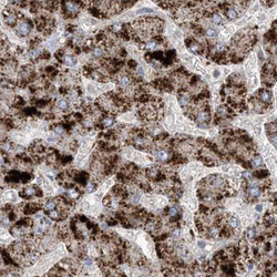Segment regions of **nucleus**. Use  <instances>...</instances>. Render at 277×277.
I'll use <instances>...</instances> for the list:
<instances>
[{
  "label": "nucleus",
  "instance_id": "f257e3e1",
  "mask_svg": "<svg viewBox=\"0 0 277 277\" xmlns=\"http://www.w3.org/2000/svg\"><path fill=\"white\" fill-rule=\"evenodd\" d=\"M63 10L69 17H73L80 11V2L77 0H63Z\"/></svg>",
  "mask_w": 277,
  "mask_h": 277
},
{
  "label": "nucleus",
  "instance_id": "f03ea898",
  "mask_svg": "<svg viewBox=\"0 0 277 277\" xmlns=\"http://www.w3.org/2000/svg\"><path fill=\"white\" fill-rule=\"evenodd\" d=\"M31 28H32V24L29 20H23V21L18 23V26H17V32H18L21 37L27 36V35H29L30 31H31Z\"/></svg>",
  "mask_w": 277,
  "mask_h": 277
},
{
  "label": "nucleus",
  "instance_id": "7ed1b4c3",
  "mask_svg": "<svg viewBox=\"0 0 277 277\" xmlns=\"http://www.w3.org/2000/svg\"><path fill=\"white\" fill-rule=\"evenodd\" d=\"M259 100L262 101L263 103H271L273 100V94L272 92L269 90H266V89H263V90L259 91V94H258Z\"/></svg>",
  "mask_w": 277,
  "mask_h": 277
},
{
  "label": "nucleus",
  "instance_id": "20e7f679",
  "mask_svg": "<svg viewBox=\"0 0 277 277\" xmlns=\"http://www.w3.org/2000/svg\"><path fill=\"white\" fill-rule=\"evenodd\" d=\"M209 119H211V117H209V112L204 111V110L199 112L197 115H196V121L199 123H207L209 121Z\"/></svg>",
  "mask_w": 277,
  "mask_h": 277
},
{
  "label": "nucleus",
  "instance_id": "39448f33",
  "mask_svg": "<svg viewBox=\"0 0 277 277\" xmlns=\"http://www.w3.org/2000/svg\"><path fill=\"white\" fill-rule=\"evenodd\" d=\"M187 47H189V50L191 51V52H193V53H199V52H201V50H202V45H201L199 42H196V41H194V40L189 41Z\"/></svg>",
  "mask_w": 277,
  "mask_h": 277
},
{
  "label": "nucleus",
  "instance_id": "423d86ee",
  "mask_svg": "<svg viewBox=\"0 0 277 277\" xmlns=\"http://www.w3.org/2000/svg\"><path fill=\"white\" fill-rule=\"evenodd\" d=\"M190 102H191V98H190V96H189V94H186V93L181 94V96H180V98H178V103H180V105H181V106H183V108L189 106Z\"/></svg>",
  "mask_w": 277,
  "mask_h": 277
},
{
  "label": "nucleus",
  "instance_id": "0eeeda50",
  "mask_svg": "<svg viewBox=\"0 0 277 277\" xmlns=\"http://www.w3.org/2000/svg\"><path fill=\"white\" fill-rule=\"evenodd\" d=\"M225 14H226L227 18L231 19V20H235L238 17V12L235 10V8H232V7H228L225 9Z\"/></svg>",
  "mask_w": 277,
  "mask_h": 277
},
{
  "label": "nucleus",
  "instance_id": "6e6552de",
  "mask_svg": "<svg viewBox=\"0 0 277 277\" xmlns=\"http://www.w3.org/2000/svg\"><path fill=\"white\" fill-rule=\"evenodd\" d=\"M247 193L253 197H257L260 194V190H259V187L257 185H250L248 189H247Z\"/></svg>",
  "mask_w": 277,
  "mask_h": 277
},
{
  "label": "nucleus",
  "instance_id": "1a4fd4ad",
  "mask_svg": "<svg viewBox=\"0 0 277 277\" xmlns=\"http://www.w3.org/2000/svg\"><path fill=\"white\" fill-rule=\"evenodd\" d=\"M5 21H6V23L9 24V26H14V24L17 23V16L14 14H7L5 18Z\"/></svg>",
  "mask_w": 277,
  "mask_h": 277
},
{
  "label": "nucleus",
  "instance_id": "9d476101",
  "mask_svg": "<svg viewBox=\"0 0 277 277\" xmlns=\"http://www.w3.org/2000/svg\"><path fill=\"white\" fill-rule=\"evenodd\" d=\"M228 226L233 228V230H236L237 227L240 226V219L235 216H231L228 218Z\"/></svg>",
  "mask_w": 277,
  "mask_h": 277
},
{
  "label": "nucleus",
  "instance_id": "9b49d317",
  "mask_svg": "<svg viewBox=\"0 0 277 277\" xmlns=\"http://www.w3.org/2000/svg\"><path fill=\"white\" fill-rule=\"evenodd\" d=\"M62 60H63L64 63L68 64V65H74V64L77 63V59L70 55H64L63 58H62Z\"/></svg>",
  "mask_w": 277,
  "mask_h": 277
},
{
  "label": "nucleus",
  "instance_id": "f8f14e48",
  "mask_svg": "<svg viewBox=\"0 0 277 277\" xmlns=\"http://www.w3.org/2000/svg\"><path fill=\"white\" fill-rule=\"evenodd\" d=\"M57 106H58V109L62 110V111H67V110L69 109V103L67 100H64V99H61V100L58 101V103H57Z\"/></svg>",
  "mask_w": 277,
  "mask_h": 277
},
{
  "label": "nucleus",
  "instance_id": "ddd939ff",
  "mask_svg": "<svg viewBox=\"0 0 277 277\" xmlns=\"http://www.w3.org/2000/svg\"><path fill=\"white\" fill-rule=\"evenodd\" d=\"M168 214L170 217H176L177 215L180 214V209H178L177 206H172V207L168 209Z\"/></svg>",
  "mask_w": 277,
  "mask_h": 277
},
{
  "label": "nucleus",
  "instance_id": "4468645a",
  "mask_svg": "<svg viewBox=\"0 0 277 277\" xmlns=\"http://www.w3.org/2000/svg\"><path fill=\"white\" fill-rule=\"evenodd\" d=\"M156 156L159 160H162V161H166L168 159V154L166 151L164 150H158L156 151Z\"/></svg>",
  "mask_w": 277,
  "mask_h": 277
},
{
  "label": "nucleus",
  "instance_id": "2eb2a0df",
  "mask_svg": "<svg viewBox=\"0 0 277 277\" xmlns=\"http://www.w3.org/2000/svg\"><path fill=\"white\" fill-rule=\"evenodd\" d=\"M211 19L215 24H221L223 22V17L219 14H213L211 16Z\"/></svg>",
  "mask_w": 277,
  "mask_h": 277
},
{
  "label": "nucleus",
  "instance_id": "dca6fc26",
  "mask_svg": "<svg viewBox=\"0 0 277 277\" xmlns=\"http://www.w3.org/2000/svg\"><path fill=\"white\" fill-rule=\"evenodd\" d=\"M263 160H262V158L260 156H255L254 159L252 160V164L254 165L255 168H259V166H262L263 165Z\"/></svg>",
  "mask_w": 277,
  "mask_h": 277
},
{
  "label": "nucleus",
  "instance_id": "f3484780",
  "mask_svg": "<svg viewBox=\"0 0 277 277\" xmlns=\"http://www.w3.org/2000/svg\"><path fill=\"white\" fill-rule=\"evenodd\" d=\"M119 81H120V84H121V86L125 88V86H127L129 84H130L131 80H130V78L127 77V76H122V77L120 78V80H119Z\"/></svg>",
  "mask_w": 277,
  "mask_h": 277
},
{
  "label": "nucleus",
  "instance_id": "a211bd4d",
  "mask_svg": "<svg viewBox=\"0 0 277 277\" xmlns=\"http://www.w3.org/2000/svg\"><path fill=\"white\" fill-rule=\"evenodd\" d=\"M205 33H206V36L209 37V38H215L218 35V31L216 29H214V28H209Z\"/></svg>",
  "mask_w": 277,
  "mask_h": 277
},
{
  "label": "nucleus",
  "instance_id": "6ab92c4d",
  "mask_svg": "<svg viewBox=\"0 0 277 277\" xmlns=\"http://www.w3.org/2000/svg\"><path fill=\"white\" fill-rule=\"evenodd\" d=\"M55 207H57V203H55V201H49V202H47L45 205V209H47V211L55 209Z\"/></svg>",
  "mask_w": 277,
  "mask_h": 277
},
{
  "label": "nucleus",
  "instance_id": "aec40b11",
  "mask_svg": "<svg viewBox=\"0 0 277 277\" xmlns=\"http://www.w3.org/2000/svg\"><path fill=\"white\" fill-rule=\"evenodd\" d=\"M156 47H158V42H156L155 40L149 41V42L145 45V48L147 49V50H153V49H155Z\"/></svg>",
  "mask_w": 277,
  "mask_h": 277
},
{
  "label": "nucleus",
  "instance_id": "412c9836",
  "mask_svg": "<svg viewBox=\"0 0 277 277\" xmlns=\"http://www.w3.org/2000/svg\"><path fill=\"white\" fill-rule=\"evenodd\" d=\"M255 236H256V231H255L254 228H250V230H247V237H248V240H254Z\"/></svg>",
  "mask_w": 277,
  "mask_h": 277
},
{
  "label": "nucleus",
  "instance_id": "4be33fe9",
  "mask_svg": "<svg viewBox=\"0 0 277 277\" xmlns=\"http://www.w3.org/2000/svg\"><path fill=\"white\" fill-rule=\"evenodd\" d=\"M114 123V120L112 118H106L103 120V122H102V124L104 125V127H111L112 124Z\"/></svg>",
  "mask_w": 277,
  "mask_h": 277
},
{
  "label": "nucleus",
  "instance_id": "5701e85b",
  "mask_svg": "<svg viewBox=\"0 0 277 277\" xmlns=\"http://www.w3.org/2000/svg\"><path fill=\"white\" fill-rule=\"evenodd\" d=\"M96 189V183H93V182H89V183H88V185H86V190H88L89 193H92Z\"/></svg>",
  "mask_w": 277,
  "mask_h": 277
},
{
  "label": "nucleus",
  "instance_id": "b1692460",
  "mask_svg": "<svg viewBox=\"0 0 277 277\" xmlns=\"http://www.w3.org/2000/svg\"><path fill=\"white\" fill-rule=\"evenodd\" d=\"M48 215H49V217L53 218V219H57V218L59 217V213H58L55 209H51V211H49Z\"/></svg>",
  "mask_w": 277,
  "mask_h": 277
},
{
  "label": "nucleus",
  "instance_id": "393cba45",
  "mask_svg": "<svg viewBox=\"0 0 277 277\" xmlns=\"http://www.w3.org/2000/svg\"><path fill=\"white\" fill-rule=\"evenodd\" d=\"M112 29H113L114 32H119V31H121V30L123 29V26L121 24V23H117V24H114Z\"/></svg>",
  "mask_w": 277,
  "mask_h": 277
},
{
  "label": "nucleus",
  "instance_id": "a878e982",
  "mask_svg": "<svg viewBox=\"0 0 277 277\" xmlns=\"http://www.w3.org/2000/svg\"><path fill=\"white\" fill-rule=\"evenodd\" d=\"M93 55L94 57H101L102 55V49H100V48H98V49H94V51H93Z\"/></svg>",
  "mask_w": 277,
  "mask_h": 277
},
{
  "label": "nucleus",
  "instance_id": "bb28decb",
  "mask_svg": "<svg viewBox=\"0 0 277 277\" xmlns=\"http://www.w3.org/2000/svg\"><path fill=\"white\" fill-rule=\"evenodd\" d=\"M69 194H70V197H71V199H77L78 196H79V193H78L77 191H74V190H71V191L69 192Z\"/></svg>",
  "mask_w": 277,
  "mask_h": 277
},
{
  "label": "nucleus",
  "instance_id": "cd10ccee",
  "mask_svg": "<svg viewBox=\"0 0 277 277\" xmlns=\"http://www.w3.org/2000/svg\"><path fill=\"white\" fill-rule=\"evenodd\" d=\"M181 235V231L178 230V228H176V230H174L172 232V236L174 237V238H177V237Z\"/></svg>",
  "mask_w": 277,
  "mask_h": 277
},
{
  "label": "nucleus",
  "instance_id": "c85d7f7f",
  "mask_svg": "<svg viewBox=\"0 0 277 277\" xmlns=\"http://www.w3.org/2000/svg\"><path fill=\"white\" fill-rule=\"evenodd\" d=\"M255 209H256V212H257V213H262V212H263V205L257 204L256 206H255Z\"/></svg>",
  "mask_w": 277,
  "mask_h": 277
},
{
  "label": "nucleus",
  "instance_id": "c756f323",
  "mask_svg": "<svg viewBox=\"0 0 277 277\" xmlns=\"http://www.w3.org/2000/svg\"><path fill=\"white\" fill-rule=\"evenodd\" d=\"M139 14H143V12H152V9H149V8H142L141 10L137 11Z\"/></svg>",
  "mask_w": 277,
  "mask_h": 277
},
{
  "label": "nucleus",
  "instance_id": "7c9ffc66",
  "mask_svg": "<svg viewBox=\"0 0 277 277\" xmlns=\"http://www.w3.org/2000/svg\"><path fill=\"white\" fill-rule=\"evenodd\" d=\"M55 132L57 134H61V133L63 132V129H62V127H57L55 129Z\"/></svg>",
  "mask_w": 277,
  "mask_h": 277
},
{
  "label": "nucleus",
  "instance_id": "2f4dec72",
  "mask_svg": "<svg viewBox=\"0 0 277 277\" xmlns=\"http://www.w3.org/2000/svg\"><path fill=\"white\" fill-rule=\"evenodd\" d=\"M197 244H199V246H201V247H204L205 246V243L204 242H202V241H199L197 242Z\"/></svg>",
  "mask_w": 277,
  "mask_h": 277
},
{
  "label": "nucleus",
  "instance_id": "473e14b6",
  "mask_svg": "<svg viewBox=\"0 0 277 277\" xmlns=\"http://www.w3.org/2000/svg\"><path fill=\"white\" fill-rule=\"evenodd\" d=\"M213 76H214V78H218L219 77V72H218V71H215V72L213 73Z\"/></svg>",
  "mask_w": 277,
  "mask_h": 277
},
{
  "label": "nucleus",
  "instance_id": "72a5a7b5",
  "mask_svg": "<svg viewBox=\"0 0 277 277\" xmlns=\"http://www.w3.org/2000/svg\"><path fill=\"white\" fill-rule=\"evenodd\" d=\"M12 2H14V4H20V2H22L23 0H11Z\"/></svg>",
  "mask_w": 277,
  "mask_h": 277
},
{
  "label": "nucleus",
  "instance_id": "f704fd0d",
  "mask_svg": "<svg viewBox=\"0 0 277 277\" xmlns=\"http://www.w3.org/2000/svg\"><path fill=\"white\" fill-rule=\"evenodd\" d=\"M37 2H45V1H48V0H35Z\"/></svg>",
  "mask_w": 277,
  "mask_h": 277
}]
</instances>
